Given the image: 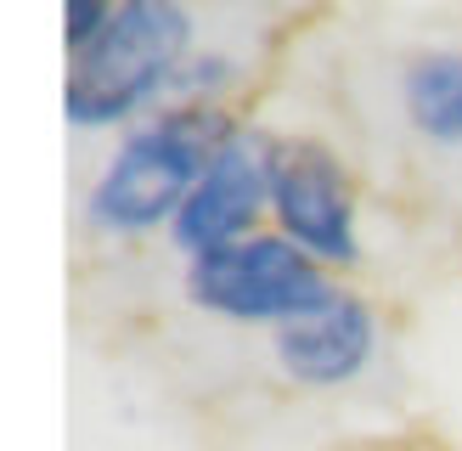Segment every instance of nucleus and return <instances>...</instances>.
<instances>
[{"instance_id":"obj_1","label":"nucleus","mask_w":462,"mask_h":451,"mask_svg":"<svg viewBox=\"0 0 462 451\" xmlns=\"http://www.w3.org/2000/svg\"><path fill=\"white\" fill-rule=\"evenodd\" d=\"M231 135L237 130L215 107H175L158 124L130 130L90 192V220L107 232H147L158 220H175Z\"/></svg>"},{"instance_id":"obj_2","label":"nucleus","mask_w":462,"mask_h":451,"mask_svg":"<svg viewBox=\"0 0 462 451\" xmlns=\"http://www.w3.org/2000/svg\"><path fill=\"white\" fill-rule=\"evenodd\" d=\"M187 34H192V17L170 6V0L113 6L107 29L85 51H74V68H68V90H62L68 124L102 130V124H119L125 113H135L175 74L180 51H187Z\"/></svg>"},{"instance_id":"obj_3","label":"nucleus","mask_w":462,"mask_h":451,"mask_svg":"<svg viewBox=\"0 0 462 451\" xmlns=\"http://www.w3.org/2000/svg\"><path fill=\"white\" fill-rule=\"evenodd\" d=\"M192 305L231 316V322H276L288 327L299 316H310L333 299V282L305 248H293L288 237H243L231 248L192 260L187 271Z\"/></svg>"},{"instance_id":"obj_4","label":"nucleus","mask_w":462,"mask_h":451,"mask_svg":"<svg viewBox=\"0 0 462 451\" xmlns=\"http://www.w3.org/2000/svg\"><path fill=\"white\" fill-rule=\"evenodd\" d=\"M271 209L282 237L310 260L356 265V198L321 142H271Z\"/></svg>"},{"instance_id":"obj_5","label":"nucleus","mask_w":462,"mask_h":451,"mask_svg":"<svg viewBox=\"0 0 462 451\" xmlns=\"http://www.w3.org/2000/svg\"><path fill=\"white\" fill-rule=\"evenodd\" d=\"M265 203H271V142L237 130L220 147L215 164L203 170L192 198L180 203V215L170 220V232H175V243L187 248L192 260H203V254H215V248L243 243Z\"/></svg>"},{"instance_id":"obj_6","label":"nucleus","mask_w":462,"mask_h":451,"mask_svg":"<svg viewBox=\"0 0 462 451\" xmlns=\"http://www.w3.org/2000/svg\"><path fill=\"white\" fill-rule=\"evenodd\" d=\"M373 355V310L356 293H333L321 310L276 327V361L299 383H344Z\"/></svg>"},{"instance_id":"obj_7","label":"nucleus","mask_w":462,"mask_h":451,"mask_svg":"<svg viewBox=\"0 0 462 451\" xmlns=\"http://www.w3.org/2000/svg\"><path fill=\"white\" fill-rule=\"evenodd\" d=\"M406 113L429 142H462V57L434 51L406 74Z\"/></svg>"},{"instance_id":"obj_8","label":"nucleus","mask_w":462,"mask_h":451,"mask_svg":"<svg viewBox=\"0 0 462 451\" xmlns=\"http://www.w3.org/2000/svg\"><path fill=\"white\" fill-rule=\"evenodd\" d=\"M107 17H113V6H107V0H68V6H62L68 51H85V45H90V40H97V34L107 29Z\"/></svg>"}]
</instances>
